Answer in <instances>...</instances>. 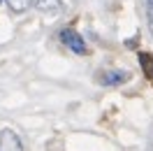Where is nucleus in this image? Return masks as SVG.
Returning <instances> with one entry per match:
<instances>
[{
	"label": "nucleus",
	"mask_w": 153,
	"mask_h": 151,
	"mask_svg": "<svg viewBox=\"0 0 153 151\" xmlns=\"http://www.w3.org/2000/svg\"><path fill=\"white\" fill-rule=\"evenodd\" d=\"M0 151H23V144L14 130H10V128L0 130Z\"/></svg>",
	"instance_id": "obj_2"
},
{
	"label": "nucleus",
	"mask_w": 153,
	"mask_h": 151,
	"mask_svg": "<svg viewBox=\"0 0 153 151\" xmlns=\"http://www.w3.org/2000/svg\"><path fill=\"white\" fill-rule=\"evenodd\" d=\"M60 42H63L65 47H70L72 51H74V54H88L84 37H81L76 30H72V28H65L63 33H60Z\"/></svg>",
	"instance_id": "obj_1"
},
{
	"label": "nucleus",
	"mask_w": 153,
	"mask_h": 151,
	"mask_svg": "<svg viewBox=\"0 0 153 151\" xmlns=\"http://www.w3.org/2000/svg\"><path fill=\"white\" fill-rule=\"evenodd\" d=\"M12 12H26L33 7V0H5Z\"/></svg>",
	"instance_id": "obj_3"
},
{
	"label": "nucleus",
	"mask_w": 153,
	"mask_h": 151,
	"mask_svg": "<svg viewBox=\"0 0 153 151\" xmlns=\"http://www.w3.org/2000/svg\"><path fill=\"white\" fill-rule=\"evenodd\" d=\"M37 7L42 12H56V10H60V0H39Z\"/></svg>",
	"instance_id": "obj_5"
},
{
	"label": "nucleus",
	"mask_w": 153,
	"mask_h": 151,
	"mask_svg": "<svg viewBox=\"0 0 153 151\" xmlns=\"http://www.w3.org/2000/svg\"><path fill=\"white\" fill-rule=\"evenodd\" d=\"M125 79H128L125 72H107V75L102 77V84H121Z\"/></svg>",
	"instance_id": "obj_4"
},
{
	"label": "nucleus",
	"mask_w": 153,
	"mask_h": 151,
	"mask_svg": "<svg viewBox=\"0 0 153 151\" xmlns=\"http://www.w3.org/2000/svg\"><path fill=\"white\" fill-rule=\"evenodd\" d=\"M149 26H151V33H153V5H149Z\"/></svg>",
	"instance_id": "obj_6"
},
{
	"label": "nucleus",
	"mask_w": 153,
	"mask_h": 151,
	"mask_svg": "<svg viewBox=\"0 0 153 151\" xmlns=\"http://www.w3.org/2000/svg\"><path fill=\"white\" fill-rule=\"evenodd\" d=\"M0 2H2V0H0Z\"/></svg>",
	"instance_id": "obj_7"
}]
</instances>
